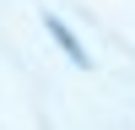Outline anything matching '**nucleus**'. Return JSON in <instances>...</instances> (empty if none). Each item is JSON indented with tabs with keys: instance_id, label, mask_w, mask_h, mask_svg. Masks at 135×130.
<instances>
[{
	"instance_id": "nucleus-1",
	"label": "nucleus",
	"mask_w": 135,
	"mask_h": 130,
	"mask_svg": "<svg viewBox=\"0 0 135 130\" xmlns=\"http://www.w3.org/2000/svg\"><path fill=\"white\" fill-rule=\"evenodd\" d=\"M49 27H54V38H60V43H65V49H70V54H76V65H86V49H81V43H76V38H70V27H65V22H49Z\"/></svg>"
}]
</instances>
